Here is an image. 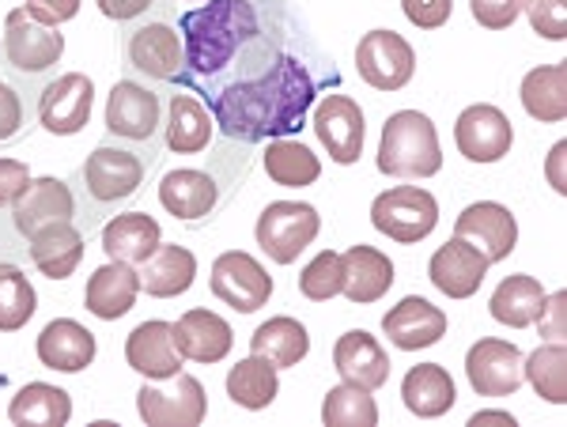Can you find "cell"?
I'll use <instances>...</instances> for the list:
<instances>
[{"label":"cell","mask_w":567,"mask_h":427,"mask_svg":"<svg viewBox=\"0 0 567 427\" xmlns=\"http://www.w3.org/2000/svg\"><path fill=\"white\" fill-rule=\"evenodd\" d=\"M250 352L261 360H269L272 367H299L303 356L310 352V333L303 322H296V317L280 314V317H269V322H261L258 330H254L250 337Z\"/></svg>","instance_id":"35"},{"label":"cell","mask_w":567,"mask_h":427,"mask_svg":"<svg viewBox=\"0 0 567 427\" xmlns=\"http://www.w3.org/2000/svg\"><path fill=\"white\" fill-rule=\"evenodd\" d=\"M299 292L310 303H329L333 295H341V253L322 250L310 265L299 272Z\"/></svg>","instance_id":"42"},{"label":"cell","mask_w":567,"mask_h":427,"mask_svg":"<svg viewBox=\"0 0 567 427\" xmlns=\"http://www.w3.org/2000/svg\"><path fill=\"white\" fill-rule=\"evenodd\" d=\"M148 163L152 156H141V152L125 148V144H99L84 159V167L76 170V186L87 205V216H84V223H80V231H95L103 212L130 201L136 189L144 186Z\"/></svg>","instance_id":"3"},{"label":"cell","mask_w":567,"mask_h":427,"mask_svg":"<svg viewBox=\"0 0 567 427\" xmlns=\"http://www.w3.org/2000/svg\"><path fill=\"white\" fill-rule=\"evenodd\" d=\"M136 413L148 427H197L208 416V397L200 378L178 371L171 386L144 383L136 394Z\"/></svg>","instance_id":"8"},{"label":"cell","mask_w":567,"mask_h":427,"mask_svg":"<svg viewBox=\"0 0 567 427\" xmlns=\"http://www.w3.org/2000/svg\"><path fill=\"white\" fill-rule=\"evenodd\" d=\"M159 205L175 216L178 223H200L216 212L219 205V181L208 170L178 167L159 181Z\"/></svg>","instance_id":"22"},{"label":"cell","mask_w":567,"mask_h":427,"mask_svg":"<svg viewBox=\"0 0 567 427\" xmlns=\"http://www.w3.org/2000/svg\"><path fill=\"white\" fill-rule=\"evenodd\" d=\"M427 277L446 299H470L481 292L484 277H488V258L458 235H451L427 261Z\"/></svg>","instance_id":"18"},{"label":"cell","mask_w":567,"mask_h":427,"mask_svg":"<svg viewBox=\"0 0 567 427\" xmlns=\"http://www.w3.org/2000/svg\"><path fill=\"white\" fill-rule=\"evenodd\" d=\"M208 288L224 306L239 314H254L261 311L272 299V277L265 272L258 258L243 250H227L213 261V277H208Z\"/></svg>","instance_id":"11"},{"label":"cell","mask_w":567,"mask_h":427,"mask_svg":"<svg viewBox=\"0 0 567 427\" xmlns=\"http://www.w3.org/2000/svg\"><path fill=\"white\" fill-rule=\"evenodd\" d=\"M125 61L136 76L155 80V84H175L182 65H186V50H182V34L163 20H144L125 34Z\"/></svg>","instance_id":"10"},{"label":"cell","mask_w":567,"mask_h":427,"mask_svg":"<svg viewBox=\"0 0 567 427\" xmlns=\"http://www.w3.org/2000/svg\"><path fill=\"white\" fill-rule=\"evenodd\" d=\"M379 170L386 178H432L443 170L439 129L427 114L398 111L386 117L379 140Z\"/></svg>","instance_id":"5"},{"label":"cell","mask_w":567,"mask_h":427,"mask_svg":"<svg viewBox=\"0 0 567 427\" xmlns=\"http://www.w3.org/2000/svg\"><path fill=\"white\" fill-rule=\"evenodd\" d=\"M213 133H216V122L197 95H189V91L171 95L167 125H163V140H167L171 152H178V156H197V152H205L208 144H213Z\"/></svg>","instance_id":"30"},{"label":"cell","mask_w":567,"mask_h":427,"mask_svg":"<svg viewBox=\"0 0 567 427\" xmlns=\"http://www.w3.org/2000/svg\"><path fill=\"white\" fill-rule=\"evenodd\" d=\"M8 420L16 427H65L72 420L69 389L50 383H31L8 405Z\"/></svg>","instance_id":"36"},{"label":"cell","mask_w":567,"mask_h":427,"mask_svg":"<svg viewBox=\"0 0 567 427\" xmlns=\"http://www.w3.org/2000/svg\"><path fill=\"white\" fill-rule=\"evenodd\" d=\"M523 12L529 15L534 34H542L548 42L567 39V0H526Z\"/></svg>","instance_id":"43"},{"label":"cell","mask_w":567,"mask_h":427,"mask_svg":"<svg viewBox=\"0 0 567 427\" xmlns=\"http://www.w3.org/2000/svg\"><path fill=\"white\" fill-rule=\"evenodd\" d=\"M326 84H341V76L337 72L315 76L307 61L288 50L277 53L272 65L261 69L258 76L227 80V84L208 91L205 98L216 129L227 140L261 144L303 133L310 106H315L318 91Z\"/></svg>","instance_id":"1"},{"label":"cell","mask_w":567,"mask_h":427,"mask_svg":"<svg viewBox=\"0 0 567 427\" xmlns=\"http://www.w3.org/2000/svg\"><path fill=\"white\" fill-rule=\"evenodd\" d=\"M545 306V288L542 280L526 277V272H511V277L499 280V288L488 299V311L499 325H511V330H526L534 325V317L542 314Z\"/></svg>","instance_id":"34"},{"label":"cell","mask_w":567,"mask_h":427,"mask_svg":"<svg viewBox=\"0 0 567 427\" xmlns=\"http://www.w3.org/2000/svg\"><path fill=\"white\" fill-rule=\"evenodd\" d=\"M194 250L178 247V242H159V250L141 265V292H148L152 299H178L182 292L194 288Z\"/></svg>","instance_id":"31"},{"label":"cell","mask_w":567,"mask_h":427,"mask_svg":"<svg viewBox=\"0 0 567 427\" xmlns=\"http://www.w3.org/2000/svg\"><path fill=\"white\" fill-rule=\"evenodd\" d=\"M470 424L473 427H481V424H515V416H511V413H477Z\"/></svg>","instance_id":"52"},{"label":"cell","mask_w":567,"mask_h":427,"mask_svg":"<svg viewBox=\"0 0 567 427\" xmlns=\"http://www.w3.org/2000/svg\"><path fill=\"white\" fill-rule=\"evenodd\" d=\"M537 333L548 341H564L567 337V292H553L545 295V306L542 314L534 317Z\"/></svg>","instance_id":"47"},{"label":"cell","mask_w":567,"mask_h":427,"mask_svg":"<svg viewBox=\"0 0 567 427\" xmlns=\"http://www.w3.org/2000/svg\"><path fill=\"white\" fill-rule=\"evenodd\" d=\"M518 98H523V111L534 117V122L560 125L567 117V65L564 61L529 69L523 76V87H518Z\"/></svg>","instance_id":"33"},{"label":"cell","mask_w":567,"mask_h":427,"mask_svg":"<svg viewBox=\"0 0 567 427\" xmlns=\"http://www.w3.org/2000/svg\"><path fill=\"white\" fill-rule=\"evenodd\" d=\"M27 181H31V170H27L23 159L0 156V208L16 205V197L27 189Z\"/></svg>","instance_id":"48"},{"label":"cell","mask_w":567,"mask_h":427,"mask_svg":"<svg viewBox=\"0 0 567 427\" xmlns=\"http://www.w3.org/2000/svg\"><path fill=\"white\" fill-rule=\"evenodd\" d=\"M318 231H322V216H318L315 205L303 201H272L258 216V227H254L258 247L277 265H291L318 239Z\"/></svg>","instance_id":"7"},{"label":"cell","mask_w":567,"mask_h":427,"mask_svg":"<svg viewBox=\"0 0 567 427\" xmlns=\"http://www.w3.org/2000/svg\"><path fill=\"white\" fill-rule=\"evenodd\" d=\"M315 133L322 148L333 156V163L352 167L363 156V140H368V117H363L360 103L349 95H326L315 106Z\"/></svg>","instance_id":"15"},{"label":"cell","mask_w":567,"mask_h":427,"mask_svg":"<svg viewBox=\"0 0 567 427\" xmlns=\"http://www.w3.org/2000/svg\"><path fill=\"white\" fill-rule=\"evenodd\" d=\"M95 84L84 72H61L39 91V125L53 136H76L91 122Z\"/></svg>","instance_id":"13"},{"label":"cell","mask_w":567,"mask_h":427,"mask_svg":"<svg viewBox=\"0 0 567 427\" xmlns=\"http://www.w3.org/2000/svg\"><path fill=\"white\" fill-rule=\"evenodd\" d=\"M371 223L379 235L413 247L424 242L439 223V201L424 186H393L371 201Z\"/></svg>","instance_id":"6"},{"label":"cell","mask_w":567,"mask_h":427,"mask_svg":"<svg viewBox=\"0 0 567 427\" xmlns=\"http://www.w3.org/2000/svg\"><path fill=\"white\" fill-rule=\"evenodd\" d=\"M465 375L481 397H511L526 383L523 375V352L515 341L484 337L465 352Z\"/></svg>","instance_id":"14"},{"label":"cell","mask_w":567,"mask_h":427,"mask_svg":"<svg viewBox=\"0 0 567 427\" xmlns=\"http://www.w3.org/2000/svg\"><path fill=\"white\" fill-rule=\"evenodd\" d=\"M163 242V231L152 216L144 212H122L103 227V250L110 261L125 265H144Z\"/></svg>","instance_id":"32"},{"label":"cell","mask_w":567,"mask_h":427,"mask_svg":"<svg viewBox=\"0 0 567 427\" xmlns=\"http://www.w3.org/2000/svg\"><path fill=\"white\" fill-rule=\"evenodd\" d=\"M322 424L326 427H374L379 424V405L371 389L341 383L326 394L322 402Z\"/></svg>","instance_id":"41"},{"label":"cell","mask_w":567,"mask_h":427,"mask_svg":"<svg viewBox=\"0 0 567 427\" xmlns=\"http://www.w3.org/2000/svg\"><path fill=\"white\" fill-rule=\"evenodd\" d=\"M454 144L470 163H499L515 144V129H511L507 114L499 106L477 103L465 106L454 122Z\"/></svg>","instance_id":"16"},{"label":"cell","mask_w":567,"mask_h":427,"mask_svg":"<svg viewBox=\"0 0 567 427\" xmlns=\"http://www.w3.org/2000/svg\"><path fill=\"white\" fill-rule=\"evenodd\" d=\"M171 330H175L178 352L194 363H219V360L231 356V348H235L231 325H227L219 314L205 311V306L186 311L178 322H171Z\"/></svg>","instance_id":"26"},{"label":"cell","mask_w":567,"mask_h":427,"mask_svg":"<svg viewBox=\"0 0 567 427\" xmlns=\"http://www.w3.org/2000/svg\"><path fill=\"white\" fill-rule=\"evenodd\" d=\"M523 375L526 383L537 389V397H545L548 405L567 402V348L564 341H548L542 348H534L523 356Z\"/></svg>","instance_id":"39"},{"label":"cell","mask_w":567,"mask_h":427,"mask_svg":"<svg viewBox=\"0 0 567 427\" xmlns=\"http://www.w3.org/2000/svg\"><path fill=\"white\" fill-rule=\"evenodd\" d=\"M280 394V378H277V367L261 356H246L227 371V397H231L239 408H250V413H261L277 402Z\"/></svg>","instance_id":"38"},{"label":"cell","mask_w":567,"mask_h":427,"mask_svg":"<svg viewBox=\"0 0 567 427\" xmlns=\"http://www.w3.org/2000/svg\"><path fill=\"white\" fill-rule=\"evenodd\" d=\"M178 34L186 50L178 84L197 87L205 95L227 80L258 76L280 53L254 0H213L205 8L178 12Z\"/></svg>","instance_id":"2"},{"label":"cell","mask_w":567,"mask_h":427,"mask_svg":"<svg viewBox=\"0 0 567 427\" xmlns=\"http://www.w3.org/2000/svg\"><path fill=\"white\" fill-rule=\"evenodd\" d=\"M182 4H197V0H182Z\"/></svg>","instance_id":"53"},{"label":"cell","mask_w":567,"mask_h":427,"mask_svg":"<svg viewBox=\"0 0 567 427\" xmlns=\"http://www.w3.org/2000/svg\"><path fill=\"white\" fill-rule=\"evenodd\" d=\"M382 333H386L393 348H401V352L432 348V344L446 337V314L439 311L432 299L405 295L393 311L382 314Z\"/></svg>","instance_id":"21"},{"label":"cell","mask_w":567,"mask_h":427,"mask_svg":"<svg viewBox=\"0 0 567 427\" xmlns=\"http://www.w3.org/2000/svg\"><path fill=\"white\" fill-rule=\"evenodd\" d=\"M34 352H39L42 367L65 371V375H80V371H87L91 363H95L99 344H95V333L84 330L80 322H72V317H58V322H50L39 333Z\"/></svg>","instance_id":"24"},{"label":"cell","mask_w":567,"mask_h":427,"mask_svg":"<svg viewBox=\"0 0 567 427\" xmlns=\"http://www.w3.org/2000/svg\"><path fill=\"white\" fill-rule=\"evenodd\" d=\"M454 235L470 242V247H477L488 258V265H496L518 247V220L496 201H477L458 216Z\"/></svg>","instance_id":"20"},{"label":"cell","mask_w":567,"mask_h":427,"mask_svg":"<svg viewBox=\"0 0 567 427\" xmlns=\"http://www.w3.org/2000/svg\"><path fill=\"white\" fill-rule=\"evenodd\" d=\"M39 311V295L31 288V277L20 265L0 261V333H16Z\"/></svg>","instance_id":"40"},{"label":"cell","mask_w":567,"mask_h":427,"mask_svg":"<svg viewBox=\"0 0 567 427\" xmlns=\"http://www.w3.org/2000/svg\"><path fill=\"white\" fill-rule=\"evenodd\" d=\"M27 133V106L23 95L8 80H0V144H12Z\"/></svg>","instance_id":"44"},{"label":"cell","mask_w":567,"mask_h":427,"mask_svg":"<svg viewBox=\"0 0 567 427\" xmlns=\"http://www.w3.org/2000/svg\"><path fill=\"white\" fill-rule=\"evenodd\" d=\"M355 69L374 91H401L416 76V50L398 31H368L355 45Z\"/></svg>","instance_id":"12"},{"label":"cell","mask_w":567,"mask_h":427,"mask_svg":"<svg viewBox=\"0 0 567 427\" xmlns=\"http://www.w3.org/2000/svg\"><path fill=\"white\" fill-rule=\"evenodd\" d=\"M564 152H567V144L560 140V144H556V148H553V159H548V178H553V189H556V194H564Z\"/></svg>","instance_id":"51"},{"label":"cell","mask_w":567,"mask_h":427,"mask_svg":"<svg viewBox=\"0 0 567 427\" xmlns=\"http://www.w3.org/2000/svg\"><path fill=\"white\" fill-rule=\"evenodd\" d=\"M23 4L31 8V15H39L42 23L61 27V23L76 20V12H80L84 0H23Z\"/></svg>","instance_id":"49"},{"label":"cell","mask_w":567,"mask_h":427,"mask_svg":"<svg viewBox=\"0 0 567 427\" xmlns=\"http://www.w3.org/2000/svg\"><path fill=\"white\" fill-rule=\"evenodd\" d=\"M27 242H31L27 253H31L34 269L50 280H69L80 269V261H84V231L76 227V220L42 227Z\"/></svg>","instance_id":"29"},{"label":"cell","mask_w":567,"mask_h":427,"mask_svg":"<svg viewBox=\"0 0 567 427\" xmlns=\"http://www.w3.org/2000/svg\"><path fill=\"white\" fill-rule=\"evenodd\" d=\"M401 12H405V20L420 27V31H435V27H443L451 20L454 0H401Z\"/></svg>","instance_id":"46"},{"label":"cell","mask_w":567,"mask_h":427,"mask_svg":"<svg viewBox=\"0 0 567 427\" xmlns=\"http://www.w3.org/2000/svg\"><path fill=\"white\" fill-rule=\"evenodd\" d=\"M163 106L159 95L152 87L136 84V80H117L110 87L106 98V133L110 140H122V144H152L155 148V136H159L163 122H159Z\"/></svg>","instance_id":"9"},{"label":"cell","mask_w":567,"mask_h":427,"mask_svg":"<svg viewBox=\"0 0 567 427\" xmlns=\"http://www.w3.org/2000/svg\"><path fill=\"white\" fill-rule=\"evenodd\" d=\"M393 261L382 250L368 247H349L341 253V295L355 306H371L393 288Z\"/></svg>","instance_id":"23"},{"label":"cell","mask_w":567,"mask_h":427,"mask_svg":"<svg viewBox=\"0 0 567 427\" xmlns=\"http://www.w3.org/2000/svg\"><path fill=\"white\" fill-rule=\"evenodd\" d=\"M125 363L148 383H171L186 367V356L178 352L171 322H144L125 337Z\"/></svg>","instance_id":"19"},{"label":"cell","mask_w":567,"mask_h":427,"mask_svg":"<svg viewBox=\"0 0 567 427\" xmlns=\"http://www.w3.org/2000/svg\"><path fill=\"white\" fill-rule=\"evenodd\" d=\"M261 163H265V175L284 189H307L322 178V159H318L303 140H296V136L269 140Z\"/></svg>","instance_id":"37"},{"label":"cell","mask_w":567,"mask_h":427,"mask_svg":"<svg viewBox=\"0 0 567 427\" xmlns=\"http://www.w3.org/2000/svg\"><path fill=\"white\" fill-rule=\"evenodd\" d=\"M65 58V34L58 27L42 23L31 15V8L20 4L8 12L4 39H0V65L20 84H39V80L53 76Z\"/></svg>","instance_id":"4"},{"label":"cell","mask_w":567,"mask_h":427,"mask_svg":"<svg viewBox=\"0 0 567 427\" xmlns=\"http://www.w3.org/2000/svg\"><path fill=\"white\" fill-rule=\"evenodd\" d=\"M526 0H470V12L484 31H507L523 15Z\"/></svg>","instance_id":"45"},{"label":"cell","mask_w":567,"mask_h":427,"mask_svg":"<svg viewBox=\"0 0 567 427\" xmlns=\"http://www.w3.org/2000/svg\"><path fill=\"white\" fill-rule=\"evenodd\" d=\"M65 220H76V197H72L69 181L61 178H31L12 205V223L23 239L39 235L42 227L65 223Z\"/></svg>","instance_id":"17"},{"label":"cell","mask_w":567,"mask_h":427,"mask_svg":"<svg viewBox=\"0 0 567 427\" xmlns=\"http://www.w3.org/2000/svg\"><path fill=\"white\" fill-rule=\"evenodd\" d=\"M333 367L344 383L379 389L390 383V356L382 352V344L371 337L368 330H349L333 344Z\"/></svg>","instance_id":"25"},{"label":"cell","mask_w":567,"mask_h":427,"mask_svg":"<svg viewBox=\"0 0 567 427\" xmlns=\"http://www.w3.org/2000/svg\"><path fill=\"white\" fill-rule=\"evenodd\" d=\"M401 402L420 420H439L458 402V386L443 363H416L401 378Z\"/></svg>","instance_id":"28"},{"label":"cell","mask_w":567,"mask_h":427,"mask_svg":"<svg viewBox=\"0 0 567 427\" xmlns=\"http://www.w3.org/2000/svg\"><path fill=\"white\" fill-rule=\"evenodd\" d=\"M136 295H141V272L125 261H106L91 272L84 306L103 322H117L136 306Z\"/></svg>","instance_id":"27"},{"label":"cell","mask_w":567,"mask_h":427,"mask_svg":"<svg viewBox=\"0 0 567 427\" xmlns=\"http://www.w3.org/2000/svg\"><path fill=\"white\" fill-rule=\"evenodd\" d=\"M99 12L106 15V20L114 23H133L141 20V15H148L152 8H159V0H95Z\"/></svg>","instance_id":"50"}]
</instances>
